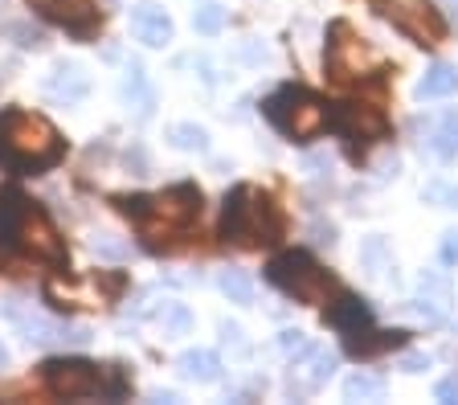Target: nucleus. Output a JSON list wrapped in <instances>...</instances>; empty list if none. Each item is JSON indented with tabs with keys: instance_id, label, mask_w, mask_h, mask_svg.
<instances>
[{
	"instance_id": "nucleus-1",
	"label": "nucleus",
	"mask_w": 458,
	"mask_h": 405,
	"mask_svg": "<svg viewBox=\"0 0 458 405\" xmlns=\"http://www.w3.org/2000/svg\"><path fill=\"white\" fill-rule=\"evenodd\" d=\"M21 262H41L49 270H70V250L49 213L41 209L21 184L0 189V266H17Z\"/></svg>"
},
{
	"instance_id": "nucleus-2",
	"label": "nucleus",
	"mask_w": 458,
	"mask_h": 405,
	"mask_svg": "<svg viewBox=\"0 0 458 405\" xmlns=\"http://www.w3.org/2000/svg\"><path fill=\"white\" fill-rule=\"evenodd\" d=\"M200 189L197 184H168L164 193H114L111 205L140 230L152 254L181 250L200 222Z\"/></svg>"
},
{
	"instance_id": "nucleus-3",
	"label": "nucleus",
	"mask_w": 458,
	"mask_h": 405,
	"mask_svg": "<svg viewBox=\"0 0 458 405\" xmlns=\"http://www.w3.org/2000/svg\"><path fill=\"white\" fill-rule=\"evenodd\" d=\"M62 156H66V139L46 115H33L21 106L0 111V168L41 176L62 165Z\"/></svg>"
},
{
	"instance_id": "nucleus-4",
	"label": "nucleus",
	"mask_w": 458,
	"mask_h": 405,
	"mask_svg": "<svg viewBox=\"0 0 458 405\" xmlns=\"http://www.w3.org/2000/svg\"><path fill=\"white\" fill-rule=\"evenodd\" d=\"M286 233V217L278 201L254 184H233L221 205V238L242 250H262V246H278Z\"/></svg>"
},
{
	"instance_id": "nucleus-5",
	"label": "nucleus",
	"mask_w": 458,
	"mask_h": 405,
	"mask_svg": "<svg viewBox=\"0 0 458 405\" xmlns=\"http://www.w3.org/2000/svg\"><path fill=\"white\" fill-rule=\"evenodd\" d=\"M41 385L46 393L54 397H66V401H82V397H119L131 393V381L119 365H106L98 368L95 360H82V357H54L41 365Z\"/></svg>"
},
{
	"instance_id": "nucleus-6",
	"label": "nucleus",
	"mask_w": 458,
	"mask_h": 405,
	"mask_svg": "<svg viewBox=\"0 0 458 405\" xmlns=\"http://www.w3.org/2000/svg\"><path fill=\"white\" fill-rule=\"evenodd\" d=\"M267 283H275L283 295H291V300H299V303H311V308L332 303L335 295H340V283L303 250L275 254V258L267 262Z\"/></svg>"
},
{
	"instance_id": "nucleus-7",
	"label": "nucleus",
	"mask_w": 458,
	"mask_h": 405,
	"mask_svg": "<svg viewBox=\"0 0 458 405\" xmlns=\"http://www.w3.org/2000/svg\"><path fill=\"white\" fill-rule=\"evenodd\" d=\"M262 115H267L286 139H299V144H303V139H315V135L324 131L327 119H332V111H327L311 90L278 87L275 95L262 98Z\"/></svg>"
},
{
	"instance_id": "nucleus-8",
	"label": "nucleus",
	"mask_w": 458,
	"mask_h": 405,
	"mask_svg": "<svg viewBox=\"0 0 458 405\" xmlns=\"http://www.w3.org/2000/svg\"><path fill=\"white\" fill-rule=\"evenodd\" d=\"M324 66H327V78H332V82H364V78L381 74L385 58L364 38H356V30L348 21H335L332 30H327Z\"/></svg>"
},
{
	"instance_id": "nucleus-9",
	"label": "nucleus",
	"mask_w": 458,
	"mask_h": 405,
	"mask_svg": "<svg viewBox=\"0 0 458 405\" xmlns=\"http://www.w3.org/2000/svg\"><path fill=\"white\" fill-rule=\"evenodd\" d=\"M397 33L413 41V46H438L446 38V21L434 9V0H369Z\"/></svg>"
},
{
	"instance_id": "nucleus-10",
	"label": "nucleus",
	"mask_w": 458,
	"mask_h": 405,
	"mask_svg": "<svg viewBox=\"0 0 458 405\" xmlns=\"http://www.w3.org/2000/svg\"><path fill=\"white\" fill-rule=\"evenodd\" d=\"M327 127L348 144L352 160H364V152L389 135V119H385L381 106L372 103H340L332 111V119H327Z\"/></svg>"
},
{
	"instance_id": "nucleus-11",
	"label": "nucleus",
	"mask_w": 458,
	"mask_h": 405,
	"mask_svg": "<svg viewBox=\"0 0 458 405\" xmlns=\"http://www.w3.org/2000/svg\"><path fill=\"white\" fill-rule=\"evenodd\" d=\"M29 9L46 17L49 25L66 30L74 41H95L103 30V9L98 0H25Z\"/></svg>"
},
{
	"instance_id": "nucleus-12",
	"label": "nucleus",
	"mask_w": 458,
	"mask_h": 405,
	"mask_svg": "<svg viewBox=\"0 0 458 405\" xmlns=\"http://www.w3.org/2000/svg\"><path fill=\"white\" fill-rule=\"evenodd\" d=\"M131 30L143 46H152V49H160V46L172 41V21H168V13L156 9V4H135L131 9Z\"/></svg>"
},
{
	"instance_id": "nucleus-13",
	"label": "nucleus",
	"mask_w": 458,
	"mask_h": 405,
	"mask_svg": "<svg viewBox=\"0 0 458 405\" xmlns=\"http://www.w3.org/2000/svg\"><path fill=\"white\" fill-rule=\"evenodd\" d=\"M324 316H327V324H332V328H340V332H356V328H369V324H372L369 303L356 300V295H348V291H340V295L327 303Z\"/></svg>"
},
{
	"instance_id": "nucleus-14",
	"label": "nucleus",
	"mask_w": 458,
	"mask_h": 405,
	"mask_svg": "<svg viewBox=\"0 0 458 405\" xmlns=\"http://www.w3.org/2000/svg\"><path fill=\"white\" fill-rule=\"evenodd\" d=\"M335 373V357L332 352H319V348H311L307 352V365L299 360L295 373H291V389H299V393H315L319 385H327V376Z\"/></svg>"
},
{
	"instance_id": "nucleus-15",
	"label": "nucleus",
	"mask_w": 458,
	"mask_h": 405,
	"mask_svg": "<svg viewBox=\"0 0 458 405\" xmlns=\"http://www.w3.org/2000/svg\"><path fill=\"white\" fill-rule=\"evenodd\" d=\"M405 344V332H372L369 328H356V332H344V348L352 357H377V352H389V348Z\"/></svg>"
},
{
	"instance_id": "nucleus-16",
	"label": "nucleus",
	"mask_w": 458,
	"mask_h": 405,
	"mask_svg": "<svg viewBox=\"0 0 458 405\" xmlns=\"http://www.w3.org/2000/svg\"><path fill=\"white\" fill-rule=\"evenodd\" d=\"M458 90V66L450 62H434L418 82V98H450Z\"/></svg>"
},
{
	"instance_id": "nucleus-17",
	"label": "nucleus",
	"mask_w": 458,
	"mask_h": 405,
	"mask_svg": "<svg viewBox=\"0 0 458 405\" xmlns=\"http://www.w3.org/2000/svg\"><path fill=\"white\" fill-rule=\"evenodd\" d=\"M86 90H90V78H86L78 66H57L54 78H49V95L66 98V103H78Z\"/></svg>"
},
{
	"instance_id": "nucleus-18",
	"label": "nucleus",
	"mask_w": 458,
	"mask_h": 405,
	"mask_svg": "<svg viewBox=\"0 0 458 405\" xmlns=\"http://www.w3.org/2000/svg\"><path fill=\"white\" fill-rule=\"evenodd\" d=\"M181 373L189 376V381H217L221 360H217V352H209V348H189L181 357Z\"/></svg>"
},
{
	"instance_id": "nucleus-19",
	"label": "nucleus",
	"mask_w": 458,
	"mask_h": 405,
	"mask_svg": "<svg viewBox=\"0 0 458 405\" xmlns=\"http://www.w3.org/2000/svg\"><path fill=\"white\" fill-rule=\"evenodd\" d=\"M344 397L348 401H381L385 397V381L372 373H352L344 381Z\"/></svg>"
},
{
	"instance_id": "nucleus-20",
	"label": "nucleus",
	"mask_w": 458,
	"mask_h": 405,
	"mask_svg": "<svg viewBox=\"0 0 458 405\" xmlns=\"http://www.w3.org/2000/svg\"><path fill=\"white\" fill-rule=\"evenodd\" d=\"M429 148H434L442 160H454L458 156V115H446L434 131H429Z\"/></svg>"
},
{
	"instance_id": "nucleus-21",
	"label": "nucleus",
	"mask_w": 458,
	"mask_h": 405,
	"mask_svg": "<svg viewBox=\"0 0 458 405\" xmlns=\"http://www.w3.org/2000/svg\"><path fill=\"white\" fill-rule=\"evenodd\" d=\"M168 139H172V148H181V152H205V148H209V135H205V127H197V123L168 127Z\"/></svg>"
},
{
	"instance_id": "nucleus-22",
	"label": "nucleus",
	"mask_w": 458,
	"mask_h": 405,
	"mask_svg": "<svg viewBox=\"0 0 458 405\" xmlns=\"http://www.w3.org/2000/svg\"><path fill=\"white\" fill-rule=\"evenodd\" d=\"M217 287L225 291L233 303H254V283H250V274H242V270H221Z\"/></svg>"
},
{
	"instance_id": "nucleus-23",
	"label": "nucleus",
	"mask_w": 458,
	"mask_h": 405,
	"mask_svg": "<svg viewBox=\"0 0 458 405\" xmlns=\"http://www.w3.org/2000/svg\"><path fill=\"white\" fill-rule=\"evenodd\" d=\"M221 25H225V9H221V4H200V9H192V30L197 33L213 38V33H221Z\"/></svg>"
},
{
	"instance_id": "nucleus-24",
	"label": "nucleus",
	"mask_w": 458,
	"mask_h": 405,
	"mask_svg": "<svg viewBox=\"0 0 458 405\" xmlns=\"http://www.w3.org/2000/svg\"><path fill=\"white\" fill-rule=\"evenodd\" d=\"M160 324H164L168 332H176V336H181V332H189V311H184L181 303H164Z\"/></svg>"
},
{
	"instance_id": "nucleus-25",
	"label": "nucleus",
	"mask_w": 458,
	"mask_h": 405,
	"mask_svg": "<svg viewBox=\"0 0 458 405\" xmlns=\"http://www.w3.org/2000/svg\"><path fill=\"white\" fill-rule=\"evenodd\" d=\"M278 344H283V352H291V357H307V352H311V340L299 328H286L283 336H278Z\"/></svg>"
},
{
	"instance_id": "nucleus-26",
	"label": "nucleus",
	"mask_w": 458,
	"mask_h": 405,
	"mask_svg": "<svg viewBox=\"0 0 458 405\" xmlns=\"http://www.w3.org/2000/svg\"><path fill=\"white\" fill-rule=\"evenodd\" d=\"M95 246V254H103V258H123L127 254V246H119V241H111V233H103V238H95L90 241Z\"/></svg>"
},
{
	"instance_id": "nucleus-27",
	"label": "nucleus",
	"mask_w": 458,
	"mask_h": 405,
	"mask_svg": "<svg viewBox=\"0 0 458 405\" xmlns=\"http://www.w3.org/2000/svg\"><path fill=\"white\" fill-rule=\"evenodd\" d=\"M123 160H127V168H135V176H148V173H152V165H148V156H143V148H140V144L127 148Z\"/></svg>"
},
{
	"instance_id": "nucleus-28",
	"label": "nucleus",
	"mask_w": 458,
	"mask_h": 405,
	"mask_svg": "<svg viewBox=\"0 0 458 405\" xmlns=\"http://www.w3.org/2000/svg\"><path fill=\"white\" fill-rule=\"evenodd\" d=\"M9 33H13V38H21V41H17V46H25V49H38V46H41V41H46V38H41V33H38V30H25V25H13V30H9Z\"/></svg>"
},
{
	"instance_id": "nucleus-29",
	"label": "nucleus",
	"mask_w": 458,
	"mask_h": 405,
	"mask_svg": "<svg viewBox=\"0 0 458 405\" xmlns=\"http://www.w3.org/2000/svg\"><path fill=\"white\" fill-rule=\"evenodd\" d=\"M434 397H438V401H458V373H454V376H446V381H438Z\"/></svg>"
},
{
	"instance_id": "nucleus-30",
	"label": "nucleus",
	"mask_w": 458,
	"mask_h": 405,
	"mask_svg": "<svg viewBox=\"0 0 458 405\" xmlns=\"http://www.w3.org/2000/svg\"><path fill=\"white\" fill-rule=\"evenodd\" d=\"M442 262H446V266H454L458 262V230L442 238Z\"/></svg>"
},
{
	"instance_id": "nucleus-31",
	"label": "nucleus",
	"mask_w": 458,
	"mask_h": 405,
	"mask_svg": "<svg viewBox=\"0 0 458 405\" xmlns=\"http://www.w3.org/2000/svg\"><path fill=\"white\" fill-rule=\"evenodd\" d=\"M401 368H405V373H421V368H429V357H421V352H405V357H401Z\"/></svg>"
},
{
	"instance_id": "nucleus-32",
	"label": "nucleus",
	"mask_w": 458,
	"mask_h": 405,
	"mask_svg": "<svg viewBox=\"0 0 458 405\" xmlns=\"http://www.w3.org/2000/svg\"><path fill=\"white\" fill-rule=\"evenodd\" d=\"M429 197H434V201H450L446 209H458V189H446V184H434V189H429Z\"/></svg>"
},
{
	"instance_id": "nucleus-33",
	"label": "nucleus",
	"mask_w": 458,
	"mask_h": 405,
	"mask_svg": "<svg viewBox=\"0 0 458 405\" xmlns=\"http://www.w3.org/2000/svg\"><path fill=\"white\" fill-rule=\"evenodd\" d=\"M0 365H9V348L0 344Z\"/></svg>"
}]
</instances>
